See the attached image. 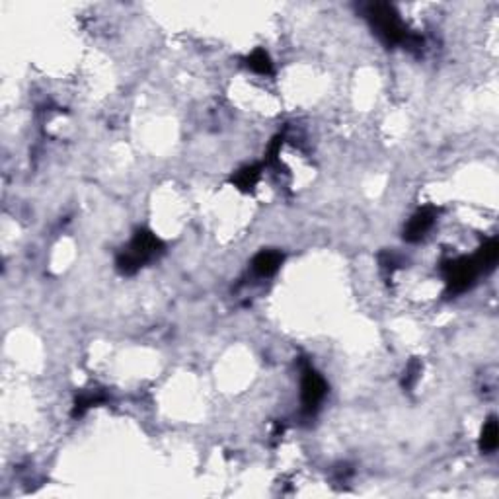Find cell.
I'll return each instance as SVG.
<instances>
[{
	"mask_svg": "<svg viewBox=\"0 0 499 499\" xmlns=\"http://www.w3.org/2000/svg\"><path fill=\"white\" fill-rule=\"evenodd\" d=\"M433 222H435V209L433 207H425V209L418 211L409 219L408 227L404 230V238L408 240V242H418V240H421L427 234V230L433 227Z\"/></svg>",
	"mask_w": 499,
	"mask_h": 499,
	"instance_id": "obj_5",
	"label": "cell"
},
{
	"mask_svg": "<svg viewBox=\"0 0 499 499\" xmlns=\"http://www.w3.org/2000/svg\"><path fill=\"white\" fill-rule=\"evenodd\" d=\"M421 373V363L420 361H411L409 363V367L406 369V377H404V386L406 388H411L414 384H416V380L420 377Z\"/></svg>",
	"mask_w": 499,
	"mask_h": 499,
	"instance_id": "obj_12",
	"label": "cell"
},
{
	"mask_svg": "<svg viewBox=\"0 0 499 499\" xmlns=\"http://www.w3.org/2000/svg\"><path fill=\"white\" fill-rule=\"evenodd\" d=\"M443 271H445V279L450 293H462L478 277L480 268L474 258H460V260L447 261L443 265Z\"/></svg>",
	"mask_w": 499,
	"mask_h": 499,
	"instance_id": "obj_4",
	"label": "cell"
},
{
	"mask_svg": "<svg viewBox=\"0 0 499 499\" xmlns=\"http://www.w3.org/2000/svg\"><path fill=\"white\" fill-rule=\"evenodd\" d=\"M261 178V166L260 164H256V166H246V168H242L238 170L234 176H232V183L242 191H252L256 186H258V181Z\"/></svg>",
	"mask_w": 499,
	"mask_h": 499,
	"instance_id": "obj_7",
	"label": "cell"
},
{
	"mask_svg": "<svg viewBox=\"0 0 499 499\" xmlns=\"http://www.w3.org/2000/svg\"><path fill=\"white\" fill-rule=\"evenodd\" d=\"M283 263V254L277 250H263L260 252L254 261H252V270L256 271L260 277H270L275 271L279 270Z\"/></svg>",
	"mask_w": 499,
	"mask_h": 499,
	"instance_id": "obj_6",
	"label": "cell"
},
{
	"mask_svg": "<svg viewBox=\"0 0 499 499\" xmlns=\"http://www.w3.org/2000/svg\"><path fill=\"white\" fill-rule=\"evenodd\" d=\"M106 400V394L101 392V390H86V392H82L76 402H74V411H72V416H82L86 409L94 408V406H98Z\"/></svg>",
	"mask_w": 499,
	"mask_h": 499,
	"instance_id": "obj_10",
	"label": "cell"
},
{
	"mask_svg": "<svg viewBox=\"0 0 499 499\" xmlns=\"http://www.w3.org/2000/svg\"><path fill=\"white\" fill-rule=\"evenodd\" d=\"M246 65H248L254 72H258V74H271V72H273V63H271L270 55L263 49L254 51L248 59H246Z\"/></svg>",
	"mask_w": 499,
	"mask_h": 499,
	"instance_id": "obj_11",
	"label": "cell"
},
{
	"mask_svg": "<svg viewBox=\"0 0 499 499\" xmlns=\"http://www.w3.org/2000/svg\"><path fill=\"white\" fill-rule=\"evenodd\" d=\"M367 20L370 22L373 30L377 31L380 40L388 45H406V47H420L421 40L414 35L408 28L402 24L398 12L394 6L384 4V2H375L367 6Z\"/></svg>",
	"mask_w": 499,
	"mask_h": 499,
	"instance_id": "obj_1",
	"label": "cell"
},
{
	"mask_svg": "<svg viewBox=\"0 0 499 499\" xmlns=\"http://www.w3.org/2000/svg\"><path fill=\"white\" fill-rule=\"evenodd\" d=\"M160 252H162V242L149 230H139L135 238L131 240L129 246L117 256V270L125 275H133Z\"/></svg>",
	"mask_w": 499,
	"mask_h": 499,
	"instance_id": "obj_2",
	"label": "cell"
},
{
	"mask_svg": "<svg viewBox=\"0 0 499 499\" xmlns=\"http://www.w3.org/2000/svg\"><path fill=\"white\" fill-rule=\"evenodd\" d=\"M498 421H496V418H489V420L484 423L482 437H480V449H482V452H493V450L498 449Z\"/></svg>",
	"mask_w": 499,
	"mask_h": 499,
	"instance_id": "obj_9",
	"label": "cell"
},
{
	"mask_svg": "<svg viewBox=\"0 0 499 499\" xmlns=\"http://www.w3.org/2000/svg\"><path fill=\"white\" fill-rule=\"evenodd\" d=\"M300 398H302V411L304 414H316L322 404V400L326 398V392L328 386L324 379L320 377L316 370L312 369L310 365L302 367V379H300Z\"/></svg>",
	"mask_w": 499,
	"mask_h": 499,
	"instance_id": "obj_3",
	"label": "cell"
},
{
	"mask_svg": "<svg viewBox=\"0 0 499 499\" xmlns=\"http://www.w3.org/2000/svg\"><path fill=\"white\" fill-rule=\"evenodd\" d=\"M499 258V244L498 240H489L486 242L482 248L478 250V254L474 256V261L478 263L480 271L482 270H493Z\"/></svg>",
	"mask_w": 499,
	"mask_h": 499,
	"instance_id": "obj_8",
	"label": "cell"
}]
</instances>
